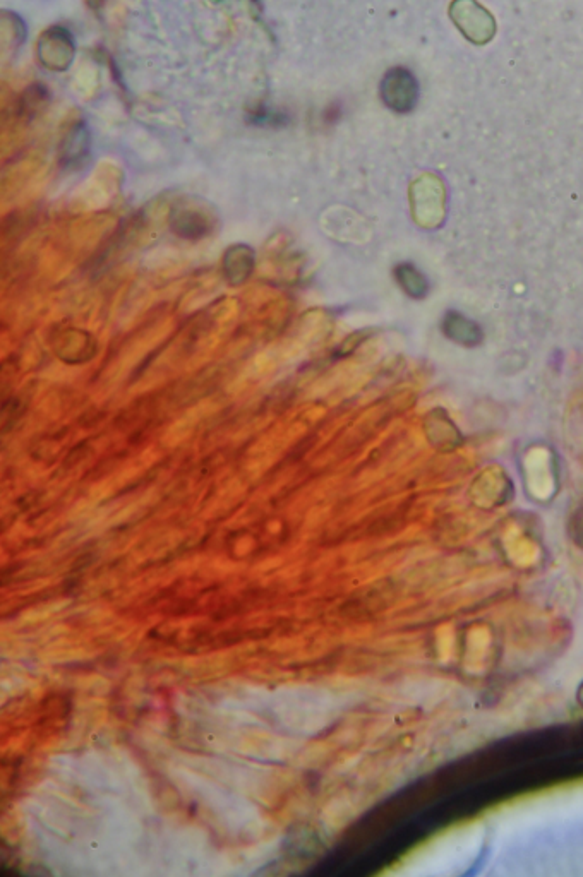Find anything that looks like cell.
Segmentation results:
<instances>
[{"mask_svg": "<svg viewBox=\"0 0 583 877\" xmlns=\"http://www.w3.org/2000/svg\"><path fill=\"white\" fill-rule=\"evenodd\" d=\"M217 225V211L203 199L184 197L170 208L169 227L179 239L199 242L210 237Z\"/></svg>", "mask_w": 583, "mask_h": 877, "instance_id": "1", "label": "cell"}, {"mask_svg": "<svg viewBox=\"0 0 583 877\" xmlns=\"http://www.w3.org/2000/svg\"><path fill=\"white\" fill-rule=\"evenodd\" d=\"M381 93L388 107L409 112L417 102V79L405 67H397L386 74Z\"/></svg>", "mask_w": 583, "mask_h": 877, "instance_id": "2", "label": "cell"}, {"mask_svg": "<svg viewBox=\"0 0 583 877\" xmlns=\"http://www.w3.org/2000/svg\"><path fill=\"white\" fill-rule=\"evenodd\" d=\"M256 266V254L246 244L230 245L222 259L223 276L232 287L244 285Z\"/></svg>", "mask_w": 583, "mask_h": 877, "instance_id": "3", "label": "cell"}, {"mask_svg": "<svg viewBox=\"0 0 583 877\" xmlns=\"http://www.w3.org/2000/svg\"><path fill=\"white\" fill-rule=\"evenodd\" d=\"M441 331L448 340L457 343L460 347H479L484 340L481 326L457 311L446 312L441 321Z\"/></svg>", "mask_w": 583, "mask_h": 877, "instance_id": "4", "label": "cell"}, {"mask_svg": "<svg viewBox=\"0 0 583 877\" xmlns=\"http://www.w3.org/2000/svg\"><path fill=\"white\" fill-rule=\"evenodd\" d=\"M393 276L397 280L398 287L402 288L410 299H426L429 293V280L417 266L410 263L397 264L393 269Z\"/></svg>", "mask_w": 583, "mask_h": 877, "instance_id": "5", "label": "cell"}, {"mask_svg": "<svg viewBox=\"0 0 583 877\" xmlns=\"http://www.w3.org/2000/svg\"><path fill=\"white\" fill-rule=\"evenodd\" d=\"M71 336H73V345H67V343H62V347H59L57 352L61 353L62 360H66V362H83V360H88V358L93 355V347H91V338L90 335H86V333H81V331H71Z\"/></svg>", "mask_w": 583, "mask_h": 877, "instance_id": "6", "label": "cell"}]
</instances>
